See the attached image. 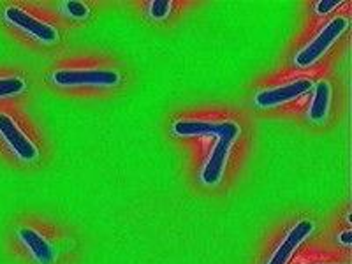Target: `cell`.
<instances>
[{"instance_id": "6da1fadb", "label": "cell", "mask_w": 352, "mask_h": 264, "mask_svg": "<svg viewBox=\"0 0 352 264\" xmlns=\"http://www.w3.org/2000/svg\"><path fill=\"white\" fill-rule=\"evenodd\" d=\"M240 125L236 122L226 120L224 129L217 138V143L212 150V155L206 160L203 171H201V180L204 185H217L224 175L226 162L229 159V152H231L232 143L236 141V138L240 136Z\"/></svg>"}, {"instance_id": "7a4b0ae2", "label": "cell", "mask_w": 352, "mask_h": 264, "mask_svg": "<svg viewBox=\"0 0 352 264\" xmlns=\"http://www.w3.org/2000/svg\"><path fill=\"white\" fill-rule=\"evenodd\" d=\"M349 27V20L344 16H336L333 18L331 21L324 25V28L314 37L310 43L301 50L300 53H296V62L298 67L305 69V67H312L317 60H319L320 56L324 55L329 48H331L333 44L336 43V39H340L342 34L347 30Z\"/></svg>"}, {"instance_id": "3957f363", "label": "cell", "mask_w": 352, "mask_h": 264, "mask_svg": "<svg viewBox=\"0 0 352 264\" xmlns=\"http://www.w3.org/2000/svg\"><path fill=\"white\" fill-rule=\"evenodd\" d=\"M58 87H116L120 72L115 69H60L53 72Z\"/></svg>"}, {"instance_id": "277c9868", "label": "cell", "mask_w": 352, "mask_h": 264, "mask_svg": "<svg viewBox=\"0 0 352 264\" xmlns=\"http://www.w3.org/2000/svg\"><path fill=\"white\" fill-rule=\"evenodd\" d=\"M0 138L8 143L12 153L23 162H34L39 157V148L30 138L20 129L14 118L0 113Z\"/></svg>"}, {"instance_id": "5b68a950", "label": "cell", "mask_w": 352, "mask_h": 264, "mask_svg": "<svg viewBox=\"0 0 352 264\" xmlns=\"http://www.w3.org/2000/svg\"><path fill=\"white\" fill-rule=\"evenodd\" d=\"M4 20L11 23L12 27L20 28L25 34L36 37V39L43 41L46 44L58 41V32H56L55 27H52V25L43 20H37L36 16L28 14L25 9L16 8V6H9V8L4 9Z\"/></svg>"}, {"instance_id": "8992f818", "label": "cell", "mask_w": 352, "mask_h": 264, "mask_svg": "<svg viewBox=\"0 0 352 264\" xmlns=\"http://www.w3.org/2000/svg\"><path fill=\"white\" fill-rule=\"evenodd\" d=\"M312 87L314 83L310 80H307V78H298V80L280 85V87L261 90L256 96V104L263 109L276 108V106H282L294 99H300L301 96L310 92Z\"/></svg>"}, {"instance_id": "52a82bcc", "label": "cell", "mask_w": 352, "mask_h": 264, "mask_svg": "<svg viewBox=\"0 0 352 264\" xmlns=\"http://www.w3.org/2000/svg\"><path fill=\"white\" fill-rule=\"evenodd\" d=\"M314 229H316V224H314L312 220H300V222L287 232V236L284 238V241H282V243L278 245V248L273 252L268 264H287L289 261H291L292 254L296 252L298 247L312 234Z\"/></svg>"}, {"instance_id": "ba28073f", "label": "cell", "mask_w": 352, "mask_h": 264, "mask_svg": "<svg viewBox=\"0 0 352 264\" xmlns=\"http://www.w3.org/2000/svg\"><path fill=\"white\" fill-rule=\"evenodd\" d=\"M18 238L21 240V243L28 248V252L32 254L34 259L39 264H53L55 263V248L53 245L46 240V236H43L37 229L34 228H23L18 229Z\"/></svg>"}, {"instance_id": "9c48e42d", "label": "cell", "mask_w": 352, "mask_h": 264, "mask_svg": "<svg viewBox=\"0 0 352 264\" xmlns=\"http://www.w3.org/2000/svg\"><path fill=\"white\" fill-rule=\"evenodd\" d=\"M224 129V122H204V120H178L173 124V132L180 138H204L215 136Z\"/></svg>"}, {"instance_id": "30bf717a", "label": "cell", "mask_w": 352, "mask_h": 264, "mask_svg": "<svg viewBox=\"0 0 352 264\" xmlns=\"http://www.w3.org/2000/svg\"><path fill=\"white\" fill-rule=\"evenodd\" d=\"M314 97L310 102V109H308V118L314 124H320L326 120L329 111V104H331V85L326 80L317 81L312 87Z\"/></svg>"}, {"instance_id": "8fae6325", "label": "cell", "mask_w": 352, "mask_h": 264, "mask_svg": "<svg viewBox=\"0 0 352 264\" xmlns=\"http://www.w3.org/2000/svg\"><path fill=\"white\" fill-rule=\"evenodd\" d=\"M25 87H27V83L18 76L0 78V99L18 96V94L23 92Z\"/></svg>"}, {"instance_id": "7c38bea8", "label": "cell", "mask_w": 352, "mask_h": 264, "mask_svg": "<svg viewBox=\"0 0 352 264\" xmlns=\"http://www.w3.org/2000/svg\"><path fill=\"white\" fill-rule=\"evenodd\" d=\"M62 9L67 12L71 18H76V20H85L88 16V8L83 2H78V0H67L62 4Z\"/></svg>"}, {"instance_id": "4fadbf2b", "label": "cell", "mask_w": 352, "mask_h": 264, "mask_svg": "<svg viewBox=\"0 0 352 264\" xmlns=\"http://www.w3.org/2000/svg\"><path fill=\"white\" fill-rule=\"evenodd\" d=\"M171 2H168V0H155V2H150L148 6V12L150 16L153 18V20H164L166 16L169 14V11H171Z\"/></svg>"}, {"instance_id": "5bb4252c", "label": "cell", "mask_w": 352, "mask_h": 264, "mask_svg": "<svg viewBox=\"0 0 352 264\" xmlns=\"http://www.w3.org/2000/svg\"><path fill=\"white\" fill-rule=\"evenodd\" d=\"M344 2H338V0H320L316 4V12L320 14V16H324V14H329L331 11H335L336 8H340Z\"/></svg>"}, {"instance_id": "9a60e30c", "label": "cell", "mask_w": 352, "mask_h": 264, "mask_svg": "<svg viewBox=\"0 0 352 264\" xmlns=\"http://www.w3.org/2000/svg\"><path fill=\"white\" fill-rule=\"evenodd\" d=\"M338 241H340L342 245H345V247H349V245L352 243V231H344L338 234Z\"/></svg>"}, {"instance_id": "2e32d148", "label": "cell", "mask_w": 352, "mask_h": 264, "mask_svg": "<svg viewBox=\"0 0 352 264\" xmlns=\"http://www.w3.org/2000/svg\"><path fill=\"white\" fill-rule=\"evenodd\" d=\"M320 264H329V263H320Z\"/></svg>"}]
</instances>
